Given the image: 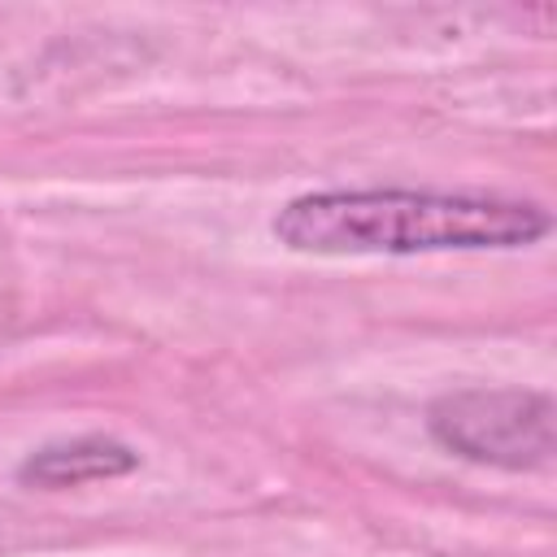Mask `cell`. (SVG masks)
I'll use <instances>...</instances> for the list:
<instances>
[{
  "instance_id": "1",
  "label": "cell",
  "mask_w": 557,
  "mask_h": 557,
  "mask_svg": "<svg viewBox=\"0 0 557 557\" xmlns=\"http://www.w3.org/2000/svg\"><path fill=\"white\" fill-rule=\"evenodd\" d=\"M553 231V213L487 187H322L292 196L270 235L305 257H418L509 252Z\"/></svg>"
},
{
  "instance_id": "3",
  "label": "cell",
  "mask_w": 557,
  "mask_h": 557,
  "mask_svg": "<svg viewBox=\"0 0 557 557\" xmlns=\"http://www.w3.org/2000/svg\"><path fill=\"white\" fill-rule=\"evenodd\" d=\"M131 470H139V453L126 440L87 431V435H65V440H48V444L30 448L17 461V483L39 487V492H65V487H83V483L122 479Z\"/></svg>"
},
{
  "instance_id": "2",
  "label": "cell",
  "mask_w": 557,
  "mask_h": 557,
  "mask_svg": "<svg viewBox=\"0 0 557 557\" xmlns=\"http://www.w3.org/2000/svg\"><path fill=\"white\" fill-rule=\"evenodd\" d=\"M431 440L474 466L544 470L557 453V409L540 387H457L426 405Z\"/></svg>"
}]
</instances>
